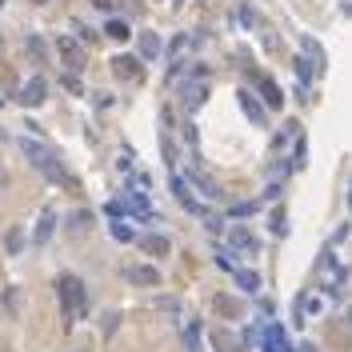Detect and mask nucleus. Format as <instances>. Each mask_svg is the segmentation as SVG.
I'll use <instances>...</instances> for the list:
<instances>
[{"instance_id": "nucleus-1", "label": "nucleus", "mask_w": 352, "mask_h": 352, "mask_svg": "<svg viewBox=\"0 0 352 352\" xmlns=\"http://www.w3.org/2000/svg\"><path fill=\"white\" fill-rule=\"evenodd\" d=\"M56 296H60V312H64V320H69V329L84 316V308H89V288L80 277H72L64 272L60 281H56Z\"/></svg>"}, {"instance_id": "nucleus-23", "label": "nucleus", "mask_w": 352, "mask_h": 352, "mask_svg": "<svg viewBox=\"0 0 352 352\" xmlns=\"http://www.w3.org/2000/svg\"><path fill=\"white\" fill-rule=\"evenodd\" d=\"M272 233H284V212H272V224H268Z\"/></svg>"}, {"instance_id": "nucleus-14", "label": "nucleus", "mask_w": 352, "mask_h": 352, "mask_svg": "<svg viewBox=\"0 0 352 352\" xmlns=\"http://www.w3.org/2000/svg\"><path fill=\"white\" fill-rule=\"evenodd\" d=\"M104 36H113V40H128L132 32H128V24H124V21H108V24H104Z\"/></svg>"}, {"instance_id": "nucleus-17", "label": "nucleus", "mask_w": 352, "mask_h": 352, "mask_svg": "<svg viewBox=\"0 0 352 352\" xmlns=\"http://www.w3.org/2000/svg\"><path fill=\"white\" fill-rule=\"evenodd\" d=\"M228 236H233V244H236V248H248V253H257V240L244 233V228H233Z\"/></svg>"}, {"instance_id": "nucleus-7", "label": "nucleus", "mask_w": 352, "mask_h": 352, "mask_svg": "<svg viewBox=\"0 0 352 352\" xmlns=\"http://www.w3.org/2000/svg\"><path fill=\"white\" fill-rule=\"evenodd\" d=\"M257 89H260V96H264V104H268V108H281V104H284V93H281V84H277V80L257 76Z\"/></svg>"}, {"instance_id": "nucleus-11", "label": "nucleus", "mask_w": 352, "mask_h": 352, "mask_svg": "<svg viewBox=\"0 0 352 352\" xmlns=\"http://www.w3.org/2000/svg\"><path fill=\"white\" fill-rule=\"evenodd\" d=\"M204 93H209V89H204V84H185V108H188V113H192V108H200V104H204Z\"/></svg>"}, {"instance_id": "nucleus-16", "label": "nucleus", "mask_w": 352, "mask_h": 352, "mask_svg": "<svg viewBox=\"0 0 352 352\" xmlns=\"http://www.w3.org/2000/svg\"><path fill=\"white\" fill-rule=\"evenodd\" d=\"M21 244H24V233H21V228H8V236H4L8 257H16V253H21Z\"/></svg>"}, {"instance_id": "nucleus-15", "label": "nucleus", "mask_w": 352, "mask_h": 352, "mask_svg": "<svg viewBox=\"0 0 352 352\" xmlns=\"http://www.w3.org/2000/svg\"><path fill=\"white\" fill-rule=\"evenodd\" d=\"M141 52L152 60V56L161 52V36H156V32H144V36H141Z\"/></svg>"}, {"instance_id": "nucleus-24", "label": "nucleus", "mask_w": 352, "mask_h": 352, "mask_svg": "<svg viewBox=\"0 0 352 352\" xmlns=\"http://www.w3.org/2000/svg\"><path fill=\"white\" fill-rule=\"evenodd\" d=\"M117 320H120V316H117V312H108V316H104V336H108V332H113V329H117Z\"/></svg>"}, {"instance_id": "nucleus-20", "label": "nucleus", "mask_w": 352, "mask_h": 352, "mask_svg": "<svg viewBox=\"0 0 352 352\" xmlns=\"http://www.w3.org/2000/svg\"><path fill=\"white\" fill-rule=\"evenodd\" d=\"M236 281L244 284L248 292H257V288H260V277H257V272H236Z\"/></svg>"}, {"instance_id": "nucleus-5", "label": "nucleus", "mask_w": 352, "mask_h": 352, "mask_svg": "<svg viewBox=\"0 0 352 352\" xmlns=\"http://www.w3.org/2000/svg\"><path fill=\"white\" fill-rule=\"evenodd\" d=\"M124 277H128L132 284H144V288H156V284H161V272H156L152 264H128Z\"/></svg>"}, {"instance_id": "nucleus-8", "label": "nucleus", "mask_w": 352, "mask_h": 352, "mask_svg": "<svg viewBox=\"0 0 352 352\" xmlns=\"http://www.w3.org/2000/svg\"><path fill=\"white\" fill-rule=\"evenodd\" d=\"M141 248L148 253V257H168V253H172L168 236H161V233H148V236H141Z\"/></svg>"}, {"instance_id": "nucleus-9", "label": "nucleus", "mask_w": 352, "mask_h": 352, "mask_svg": "<svg viewBox=\"0 0 352 352\" xmlns=\"http://www.w3.org/2000/svg\"><path fill=\"white\" fill-rule=\"evenodd\" d=\"M212 305H216V312H220L224 320H240V316H244V305H240V301H233V296H224V292H220Z\"/></svg>"}, {"instance_id": "nucleus-29", "label": "nucleus", "mask_w": 352, "mask_h": 352, "mask_svg": "<svg viewBox=\"0 0 352 352\" xmlns=\"http://www.w3.org/2000/svg\"><path fill=\"white\" fill-rule=\"evenodd\" d=\"M0 4H4V0H0Z\"/></svg>"}, {"instance_id": "nucleus-28", "label": "nucleus", "mask_w": 352, "mask_h": 352, "mask_svg": "<svg viewBox=\"0 0 352 352\" xmlns=\"http://www.w3.org/2000/svg\"><path fill=\"white\" fill-rule=\"evenodd\" d=\"M32 4H48V0H32Z\"/></svg>"}, {"instance_id": "nucleus-25", "label": "nucleus", "mask_w": 352, "mask_h": 352, "mask_svg": "<svg viewBox=\"0 0 352 352\" xmlns=\"http://www.w3.org/2000/svg\"><path fill=\"white\" fill-rule=\"evenodd\" d=\"M8 185V168H4V161H0V188Z\"/></svg>"}, {"instance_id": "nucleus-22", "label": "nucleus", "mask_w": 352, "mask_h": 352, "mask_svg": "<svg viewBox=\"0 0 352 352\" xmlns=\"http://www.w3.org/2000/svg\"><path fill=\"white\" fill-rule=\"evenodd\" d=\"M113 236H117V240H132V228H128V224H113Z\"/></svg>"}, {"instance_id": "nucleus-13", "label": "nucleus", "mask_w": 352, "mask_h": 352, "mask_svg": "<svg viewBox=\"0 0 352 352\" xmlns=\"http://www.w3.org/2000/svg\"><path fill=\"white\" fill-rule=\"evenodd\" d=\"M24 48H28V56H32L36 64H45L48 48H45V40H40V36H28V40H24Z\"/></svg>"}, {"instance_id": "nucleus-3", "label": "nucleus", "mask_w": 352, "mask_h": 352, "mask_svg": "<svg viewBox=\"0 0 352 352\" xmlns=\"http://www.w3.org/2000/svg\"><path fill=\"white\" fill-rule=\"evenodd\" d=\"M56 52H60V60L69 64V72H80V69H84V48L76 45L72 36H60V40H56Z\"/></svg>"}, {"instance_id": "nucleus-2", "label": "nucleus", "mask_w": 352, "mask_h": 352, "mask_svg": "<svg viewBox=\"0 0 352 352\" xmlns=\"http://www.w3.org/2000/svg\"><path fill=\"white\" fill-rule=\"evenodd\" d=\"M21 152H24V156H28L36 168H40V172H45L48 180H56V185H64V188H76V180H72L69 172L56 165V156H52L48 148H40L36 141H21Z\"/></svg>"}, {"instance_id": "nucleus-12", "label": "nucleus", "mask_w": 352, "mask_h": 352, "mask_svg": "<svg viewBox=\"0 0 352 352\" xmlns=\"http://www.w3.org/2000/svg\"><path fill=\"white\" fill-rule=\"evenodd\" d=\"M52 224H56V212L45 209L40 212V224H36V244H45L48 236H52Z\"/></svg>"}, {"instance_id": "nucleus-4", "label": "nucleus", "mask_w": 352, "mask_h": 352, "mask_svg": "<svg viewBox=\"0 0 352 352\" xmlns=\"http://www.w3.org/2000/svg\"><path fill=\"white\" fill-rule=\"evenodd\" d=\"M45 96H48L45 76H32V80L21 89V104H24V108H36V104H45Z\"/></svg>"}, {"instance_id": "nucleus-27", "label": "nucleus", "mask_w": 352, "mask_h": 352, "mask_svg": "<svg viewBox=\"0 0 352 352\" xmlns=\"http://www.w3.org/2000/svg\"><path fill=\"white\" fill-rule=\"evenodd\" d=\"M344 16H352V4H344Z\"/></svg>"}, {"instance_id": "nucleus-21", "label": "nucleus", "mask_w": 352, "mask_h": 352, "mask_svg": "<svg viewBox=\"0 0 352 352\" xmlns=\"http://www.w3.org/2000/svg\"><path fill=\"white\" fill-rule=\"evenodd\" d=\"M296 72H301V80H305V84H308V80H312V76H316V69H312V64H308L305 56H301V60H296Z\"/></svg>"}, {"instance_id": "nucleus-26", "label": "nucleus", "mask_w": 352, "mask_h": 352, "mask_svg": "<svg viewBox=\"0 0 352 352\" xmlns=\"http://www.w3.org/2000/svg\"><path fill=\"white\" fill-rule=\"evenodd\" d=\"M96 8H113V0H93Z\"/></svg>"}, {"instance_id": "nucleus-19", "label": "nucleus", "mask_w": 352, "mask_h": 352, "mask_svg": "<svg viewBox=\"0 0 352 352\" xmlns=\"http://www.w3.org/2000/svg\"><path fill=\"white\" fill-rule=\"evenodd\" d=\"M89 224H93V216H89V212H76V216H72V224H69V233H84Z\"/></svg>"}, {"instance_id": "nucleus-6", "label": "nucleus", "mask_w": 352, "mask_h": 352, "mask_svg": "<svg viewBox=\"0 0 352 352\" xmlns=\"http://www.w3.org/2000/svg\"><path fill=\"white\" fill-rule=\"evenodd\" d=\"M113 72H117V80H141L144 76L137 56H117V60H113Z\"/></svg>"}, {"instance_id": "nucleus-18", "label": "nucleus", "mask_w": 352, "mask_h": 352, "mask_svg": "<svg viewBox=\"0 0 352 352\" xmlns=\"http://www.w3.org/2000/svg\"><path fill=\"white\" fill-rule=\"evenodd\" d=\"M212 340H216V349H220V352H236V349H240V340H236V336H228V332H224V329L216 332Z\"/></svg>"}, {"instance_id": "nucleus-10", "label": "nucleus", "mask_w": 352, "mask_h": 352, "mask_svg": "<svg viewBox=\"0 0 352 352\" xmlns=\"http://www.w3.org/2000/svg\"><path fill=\"white\" fill-rule=\"evenodd\" d=\"M240 108H244V113H248V120H253V124H264V104H260L257 96L248 93V89H244V93H240Z\"/></svg>"}]
</instances>
